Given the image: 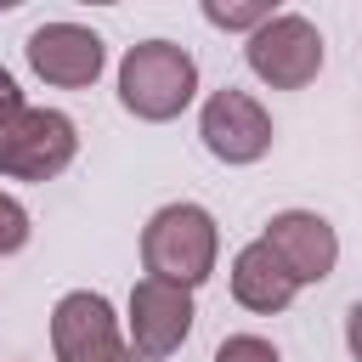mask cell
Returning <instances> with one entry per match:
<instances>
[{
    "label": "cell",
    "instance_id": "cell-1",
    "mask_svg": "<svg viewBox=\"0 0 362 362\" xmlns=\"http://www.w3.org/2000/svg\"><path fill=\"white\" fill-rule=\"evenodd\" d=\"M215 255H221V232H215V215L204 204H164L147 221V232H141V266H147V277L175 283L187 294L215 272Z\"/></svg>",
    "mask_w": 362,
    "mask_h": 362
},
{
    "label": "cell",
    "instance_id": "cell-2",
    "mask_svg": "<svg viewBox=\"0 0 362 362\" xmlns=\"http://www.w3.org/2000/svg\"><path fill=\"white\" fill-rule=\"evenodd\" d=\"M198 96V62L187 45H170V40H141L124 51L119 62V102L124 113L147 119V124H164L175 113H187V102Z\"/></svg>",
    "mask_w": 362,
    "mask_h": 362
},
{
    "label": "cell",
    "instance_id": "cell-3",
    "mask_svg": "<svg viewBox=\"0 0 362 362\" xmlns=\"http://www.w3.org/2000/svg\"><path fill=\"white\" fill-rule=\"evenodd\" d=\"M74 153H79V130L57 107L23 102L0 119V175L11 181H51L74 164Z\"/></svg>",
    "mask_w": 362,
    "mask_h": 362
},
{
    "label": "cell",
    "instance_id": "cell-4",
    "mask_svg": "<svg viewBox=\"0 0 362 362\" xmlns=\"http://www.w3.org/2000/svg\"><path fill=\"white\" fill-rule=\"evenodd\" d=\"M243 57H249L255 79H266L272 90H300V85H311L322 74V34L300 11H272L249 34Z\"/></svg>",
    "mask_w": 362,
    "mask_h": 362
},
{
    "label": "cell",
    "instance_id": "cell-5",
    "mask_svg": "<svg viewBox=\"0 0 362 362\" xmlns=\"http://www.w3.org/2000/svg\"><path fill=\"white\" fill-rule=\"evenodd\" d=\"M51 351H57V362H141L124 345L107 294H96V288H74L51 305Z\"/></svg>",
    "mask_w": 362,
    "mask_h": 362
},
{
    "label": "cell",
    "instance_id": "cell-6",
    "mask_svg": "<svg viewBox=\"0 0 362 362\" xmlns=\"http://www.w3.org/2000/svg\"><path fill=\"white\" fill-rule=\"evenodd\" d=\"M198 136L221 164H255V158L272 153V113L249 90L221 85L198 113Z\"/></svg>",
    "mask_w": 362,
    "mask_h": 362
},
{
    "label": "cell",
    "instance_id": "cell-7",
    "mask_svg": "<svg viewBox=\"0 0 362 362\" xmlns=\"http://www.w3.org/2000/svg\"><path fill=\"white\" fill-rule=\"evenodd\" d=\"M130 351L141 362H158L170 351L187 345L192 334V294L175 288V283H158V277H141L130 288Z\"/></svg>",
    "mask_w": 362,
    "mask_h": 362
},
{
    "label": "cell",
    "instance_id": "cell-8",
    "mask_svg": "<svg viewBox=\"0 0 362 362\" xmlns=\"http://www.w3.org/2000/svg\"><path fill=\"white\" fill-rule=\"evenodd\" d=\"M23 51H28V68H34L45 85H68V90L96 85V74H102V62H107L102 34L85 28V23H40Z\"/></svg>",
    "mask_w": 362,
    "mask_h": 362
},
{
    "label": "cell",
    "instance_id": "cell-9",
    "mask_svg": "<svg viewBox=\"0 0 362 362\" xmlns=\"http://www.w3.org/2000/svg\"><path fill=\"white\" fill-rule=\"evenodd\" d=\"M260 243L288 266V277L300 288L322 283L334 272V260H339V238H334V226L317 209H283V215H272L266 232H260Z\"/></svg>",
    "mask_w": 362,
    "mask_h": 362
},
{
    "label": "cell",
    "instance_id": "cell-10",
    "mask_svg": "<svg viewBox=\"0 0 362 362\" xmlns=\"http://www.w3.org/2000/svg\"><path fill=\"white\" fill-rule=\"evenodd\" d=\"M294 294H300V283L288 277V266H283L260 238L238 249V260H232V300H238L243 311L272 317V311H283Z\"/></svg>",
    "mask_w": 362,
    "mask_h": 362
},
{
    "label": "cell",
    "instance_id": "cell-11",
    "mask_svg": "<svg viewBox=\"0 0 362 362\" xmlns=\"http://www.w3.org/2000/svg\"><path fill=\"white\" fill-rule=\"evenodd\" d=\"M215 362H283V356H277V345L260 339V334H232V339H221Z\"/></svg>",
    "mask_w": 362,
    "mask_h": 362
},
{
    "label": "cell",
    "instance_id": "cell-12",
    "mask_svg": "<svg viewBox=\"0 0 362 362\" xmlns=\"http://www.w3.org/2000/svg\"><path fill=\"white\" fill-rule=\"evenodd\" d=\"M204 17H209L215 28H249V34H255V28L272 17V6H221V0H209Z\"/></svg>",
    "mask_w": 362,
    "mask_h": 362
},
{
    "label": "cell",
    "instance_id": "cell-13",
    "mask_svg": "<svg viewBox=\"0 0 362 362\" xmlns=\"http://www.w3.org/2000/svg\"><path fill=\"white\" fill-rule=\"evenodd\" d=\"M23 243H28V209L0 192V255H11V249H23Z\"/></svg>",
    "mask_w": 362,
    "mask_h": 362
},
{
    "label": "cell",
    "instance_id": "cell-14",
    "mask_svg": "<svg viewBox=\"0 0 362 362\" xmlns=\"http://www.w3.org/2000/svg\"><path fill=\"white\" fill-rule=\"evenodd\" d=\"M345 345H351V356L362 362V300L351 305V317H345Z\"/></svg>",
    "mask_w": 362,
    "mask_h": 362
},
{
    "label": "cell",
    "instance_id": "cell-15",
    "mask_svg": "<svg viewBox=\"0 0 362 362\" xmlns=\"http://www.w3.org/2000/svg\"><path fill=\"white\" fill-rule=\"evenodd\" d=\"M11 107H23V90H17V79H11L6 68H0V119H6Z\"/></svg>",
    "mask_w": 362,
    "mask_h": 362
}]
</instances>
